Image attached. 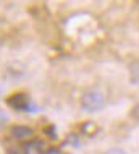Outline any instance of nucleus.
<instances>
[{
	"mask_svg": "<svg viewBox=\"0 0 139 154\" xmlns=\"http://www.w3.org/2000/svg\"><path fill=\"white\" fill-rule=\"evenodd\" d=\"M44 154H60V151H57V149H50V151H45Z\"/></svg>",
	"mask_w": 139,
	"mask_h": 154,
	"instance_id": "11",
	"label": "nucleus"
},
{
	"mask_svg": "<svg viewBox=\"0 0 139 154\" xmlns=\"http://www.w3.org/2000/svg\"><path fill=\"white\" fill-rule=\"evenodd\" d=\"M7 104L15 110H21V112H29V110H37V107H34L31 104V99L28 97L26 94L23 93H18V94H13L7 99Z\"/></svg>",
	"mask_w": 139,
	"mask_h": 154,
	"instance_id": "2",
	"label": "nucleus"
},
{
	"mask_svg": "<svg viewBox=\"0 0 139 154\" xmlns=\"http://www.w3.org/2000/svg\"><path fill=\"white\" fill-rule=\"evenodd\" d=\"M107 154H126V152L121 151V149H110V151H107Z\"/></svg>",
	"mask_w": 139,
	"mask_h": 154,
	"instance_id": "9",
	"label": "nucleus"
},
{
	"mask_svg": "<svg viewBox=\"0 0 139 154\" xmlns=\"http://www.w3.org/2000/svg\"><path fill=\"white\" fill-rule=\"evenodd\" d=\"M65 144H68V146H74V148H78L79 144H81V138H79L78 135H74V133H73V135H70V136H68V140L65 141Z\"/></svg>",
	"mask_w": 139,
	"mask_h": 154,
	"instance_id": "5",
	"label": "nucleus"
},
{
	"mask_svg": "<svg viewBox=\"0 0 139 154\" xmlns=\"http://www.w3.org/2000/svg\"><path fill=\"white\" fill-rule=\"evenodd\" d=\"M131 119L136 120V122H139V104L133 107V110H131Z\"/></svg>",
	"mask_w": 139,
	"mask_h": 154,
	"instance_id": "8",
	"label": "nucleus"
},
{
	"mask_svg": "<svg viewBox=\"0 0 139 154\" xmlns=\"http://www.w3.org/2000/svg\"><path fill=\"white\" fill-rule=\"evenodd\" d=\"M105 97L99 89H91L81 97V107L86 112H97L104 109Z\"/></svg>",
	"mask_w": 139,
	"mask_h": 154,
	"instance_id": "1",
	"label": "nucleus"
},
{
	"mask_svg": "<svg viewBox=\"0 0 139 154\" xmlns=\"http://www.w3.org/2000/svg\"><path fill=\"white\" fill-rule=\"evenodd\" d=\"M131 81L139 83V70H137V62L131 66Z\"/></svg>",
	"mask_w": 139,
	"mask_h": 154,
	"instance_id": "6",
	"label": "nucleus"
},
{
	"mask_svg": "<svg viewBox=\"0 0 139 154\" xmlns=\"http://www.w3.org/2000/svg\"><path fill=\"white\" fill-rule=\"evenodd\" d=\"M11 133H13V136H16V138L23 140V138H29L32 135V130L28 127H23V125H16V127H13Z\"/></svg>",
	"mask_w": 139,
	"mask_h": 154,
	"instance_id": "4",
	"label": "nucleus"
},
{
	"mask_svg": "<svg viewBox=\"0 0 139 154\" xmlns=\"http://www.w3.org/2000/svg\"><path fill=\"white\" fill-rule=\"evenodd\" d=\"M7 154H18V152H16V151H15V149H10V151H8Z\"/></svg>",
	"mask_w": 139,
	"mask_h": 154,
	"instance_id": "12",
	"label": "nucleus"
},
{
	"mask_svg": "<svg viewBox=\"0 0 139 154\" xmlns=\"http://www.w3.org/2000/svg\"><path fill=\"white\" fill-rule=\"evenodd\" d=\"M44 143L37 140H32L24 146V154H44Z\"/></svg>",
	"mask_w": 139,
	"mask_h": 154,
	"instance_id": "3",
	"label": "nucleus"
},
{
	"mask_svg": "<svg viewBox=\"0 0 139 154\" xmlns=\"http://www.w3.org/2000/svg\"><path fill=\"white\" fill-rule=\"evenodd\" d=\"M3 122H7V115L0 110V125H3Z\"/></svg>",
	"mask_w": 139,
	"mask_h": 154,
	"instance_id": "10",
	"label": "nucleus"
},
{
	"mask_svg": "<svg viewBox=\"0 0 139 154\" xmlns=\"http://www.w3.org/2000/svg\"><path fill=\"white\" fill-rule=\"evenodd\" d=\"M91 130H97V127H95V123H92V122H87V123H84L83 125V131L84 133H91Z\"/></svg>",
	"mask_w": 139,
	"mask_h": 154,
	"instance_id": "7",
	"label": "nucleus"
}]
</instances>
